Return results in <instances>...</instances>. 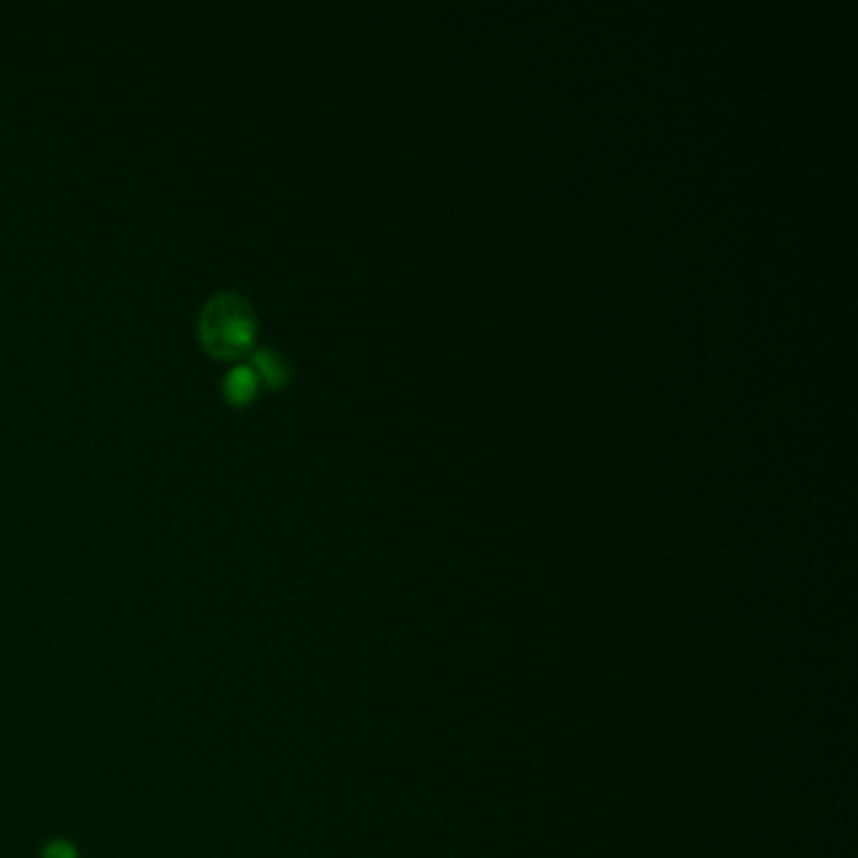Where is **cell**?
I'll list each match as a JSON object with an SVG mask.
<instances>
[{
	"instance_id": "cell-2",
	"label": "cell",
	"mask_w": 858,
	"mask_h": 858,
	"mask_svg": "<svg viewBox=\"0 0 858 858\" xmlns=\"http://www.w3.org/2000/svg\"><path fill=\"white\" fill-rule=\"evenodd\" d=\"M257 388L259 378L245 362L232 365V368L222 375V395H225L232 405H242L247 403V401H252L255 393H257Z\"/></svg>"
},
{
	"instance_id": "cell-3",
	"label": "cell",
	"mask_w": 858,
	"mask_h": 858,
	"mask_svg": "<svg viewBox=\"0 0 858 858\" xmlns=\"http://www.w3.org/2000/svg\"><path fill=\"white\" fill-rule=\"evenodd\" d=\"M249 368L255 371L259 381H265L269 385H282L288 381V375H290L288 361L277 351H272V348H259V351L252 352V365Z\"/></svg>"
},
{
	"instance_id": "cell-1",
	"label": "cell",
	"mask_w": 858,
	"mask_h": 858,
	"mask_svg": "<svg viewBox=\"0 0 858 858\" xmlns=\"http://www.w3.org/2000/svg\"><path fill=\"white\" fill-rule=\"evenodd\" d=\"M257 320L245 295L222 290L212 295L199 312V338L209 352L219 358H235L255 340Z\"/></svg>"
},
{
	"instance_id": "cell-4",
	"label": "cell",
	"mask_w": 858,
	"mask_h": 858,
	"mask_svg": "<svg viewBox=\"0 0 858 858\" xmlns=\"http://www.w3.org/2000/svg\"><path fill=\"white\" fill-rule=\"evenodd\" d=\"M43 858H76V851H73L68 843H63V841H56V843H51V846L46 848Z\"/></svg>"
}]
</instances>
